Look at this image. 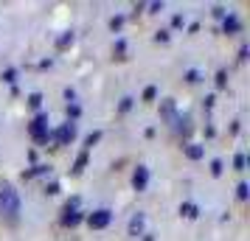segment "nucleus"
Segmentation results:
<instances>
[{
  "instance_id": "nucleus-5",
  "label": "nucleus",
  "mask_w": 250,
  "mask_h": 241,
  "mask_svg": "<svg viewBox=\"0 0 250 241\" xmlns=\"http://www.w3.org/2000/svg\"><path fill=\"white\" fill-rule=\"evenodd\" d=\"M110 219H113V213H110L107 207H102V210H96V213H90V216H87V224H90L93 230H102V227H107V224H110Z\"/></svg>"
},
{
  "instance_id": "nucleus-17",
  "label": "nucleus",
  "mask_w": 250,
  "mask_h": 241,
  "mask_svg": "<svg viewBox=\"0 0 250 241\" xmlns=\"http://www.w3.org/2000/svg\"><path fill=\"white\" fill-rule=\"evenodd\" d=\"M211 174H214V177H219V174H222V163H219V160L211 163Z\"/></svg>"
},
{
  "instance_id": "nucleus-23",
  "label": "nucleus",
  "mask_w": 250,
  "mask_h": 241,
  "mask_svg": "<svg viewBox=\"0 0 250 241\" xmlns=\"http://www.w3.org/2000/svg\"><path fill=\"white\" fill-rule=\"evenodd\" d=\"M45 194H51V196H54V194H59V183H51V185L45 188Z\"/></svg>"
},
{
  "instance_id": "nucleus-7",
  "label": "nucleus",
  "mask_w": 250,
  "mask_h": 241,
  "mask_svg": "<svg viewBox=\"0 0 250 241\" xmlns=\"http://www.w3.org/2000/svg\"><path fill=\"white\" fill-rule=\"evenodd\" d=\"M144 222H146V216H144V213H135V216L129 219V236H132V239H138V236H141Z\"/></svg>"
},
{
  "instance_id": "nucleus-11",
  "label": "nucleus",
  "mask_w": 250,
  "mask_h": 241,
  "mask_svg": "<svg viewBox=\"0 0 250 241\" xmlns=\"http://www.w3.org/2000/svg\"><path fill=\"white\" fill-rule=\"evenodd\" d=\"M186 157H188V160H200V157H203V146L188 143V146H186Z\"/></svg>"
},
{
  "instance_id": "nucleus-20",
  "label": "nucleus",
  "mask_w": 250,
  "mask_h": 241,
  "mask_svg": "<svg viewBox=\"0 0 250 241\" xmlns=\"http://www.w3.org/2000/svg\"><path fill=\"white\" fill-rule=\"evenodd\" d=\"M233 166L242 171V168H245V154H236V157H233Z\"/></svg>"
},
{
  "instance_id": "nucleus-18",
  "label": "nucleus",
  "mask_w": 250,
  "mask_h": 241,
  "mask_svg": "<svg viewBox=\"0 0 250 241\" xmlns=\"http://www.w3.org/2000/svg\"><path fill=\"white\" fill-rule=\"evenodd\" d=\"M236 196H239V199H248V185H245V183L236 188Z\"/></svg>"
},
{
  "instance_id": "nucleus-19",
  "label": "nucleus",
  "mask_w": 250,
  "mask_h": 241,
  "mask_svg": "<svg viewBox=\"0 0 250 241\" xmlns=\"http://www.w3.org/2000/svg\"><path fill=\"white\" fill-rule=\"evenodd\" d=\"M40 101H42V95H40V93H34V95H28V104H31V107H40Z\"/></svg>"
},
{
  "instance_id": "nucleus-9",
  "label": "nucleus",
  "mask_w": 250,
  "mask_h": 241,
  "mask_svg": "<svg viewBox=\"0 0 250 241\" xmlns=\"http://www.w3.org/2000/svg\"><path fill=\"white\" fill-rule=\"evenodd\" d=\"M160 115H163L166 121H171V124H177V112H174V101H163V107H160Z\"/></svg>"
},
{
  "instance_id": "nucleus-1",
  "label": "nucleus",
  "mask_w": 250,
  "mask_h": 241,
  "mask_svg": "<svg viewBox=\"0 0 250 241\" xmlns=\"http://www.w3.org/2000/svg\"><path fill=\"white\" fill-rule=\"evenodd\" d=\"M0 210H3V216H9L12 222L20 216V194L9 183L0 185Z\"/></svg>"
},
{
  "instance_id": "nucleus-24",
  "label": "nucleus",
  "mask_w": 250,
  "mask_h": 241,
  "mask_svg": "<svg viewBox=\"0 0 250 241\" xmlns=\"http://www.w3.org/2000/svg\"><path fill=\"white\" fill-rule=\"evenodd\" d=\"M82 112V110H79V107H76V104H68V115H73V118H76V115H79Z\"/></svg>"
},
{
  "instance_id": "nucleus-16",
  "label": "nucleus",
  "mask_w": 250,
  "mask_h": 241,
  "mask_svg": "<svg viewBox=\"0 0 250 241\" xmlns=\"http://www.w3.org/2000/svg\"><path fill=\"white\" fill-rule=\"evenodd\" d=\"M121 25H124V17H113V20H110V28H113V31H118Z\"/></svg>"
},
{
  "instance_id": "nucleus-25",
  "label": "nucleus",
  "mask_w": 250,
  "mask_h": 241,
  "mask_svg": "<svg viewBox=\"0 0 250 241\" xmlns=\"http://www.w3.org/2000/svg\"><path fill=\"white\" fill-rule=\"evenodd\" d=\"M155 39H158V42H166V39H169V34H166V31H158V34H155Z\"/></svg>"
},
{
  "instance_id": "nucleus-27",
  "label": "nucleus",
  "mask_w": 250,
  "mask_h": 241,
  "mask_svg": "<svg viewBox=\"0 0 250 241\" xmlns=\"http://www.w3.org/2000/svg\"><path fill=\"white\" fill-rule=\"evenodd\" d=\"M216 84H219V87L225 84V70H219V73H216Z\"/></svg>"
},
{
  "instance_id": "nucleus-15",
  "label": "nucleus",
  "mask_w": 250,
  "mask_h": 241,
  "mask_svg": "<svg viewBox=\"0 0 250 241\" xmlns=\"http://www.w3.org/2000/svg\"><path fill=\"white\" fill-rule=\"evenodd\" d=\"M180 213H183V216H188V219H197V216H200V210H197L194 205H183Z\"/></svg>"
},
{
  "instance_id": "nucleus-2",
  "label": "nucleus",
  "mask_w": 250,
  "mask_h": 241,
  "mask_svg": "<svg viewBox=\"0 0 250 241\" xmlns=\"http://www.w3.org/2000/svg\"><path fill=\"white\" fill-rule=\"evenodd\" d=\"M28 135H31L37 143H48V140H51V129H48V115L45 112H40L34 121L28 124Z\"/></svg>"
},
{
  "instance_id": "nucleus-22",
  "label": "nucleus",
  "mask_w": 250,
  "mask_h": 241,
  "mask_svg": "<svg viewBox=\"0 0 250 241\" xmlns=\"http://www.w3.org/2000/svg\"><path fill=\"white\" fill-rule=\"evenodd\" d=\"M155 95H158V90H155V87H146V90H144V98H146V101H152Z\"/></svg>"
},
{
  "instance_id": "nucleus-13",
  "label": "nucleus",
  "mask_w": 250,
  "mask_h": 241,
  "mask_svg": "<svg viewBox=\"0 0 250 241\" xmlns=\"http://www.w3.org/2000/svg\"><path fill=\"white\" fill-rule=\"evenodd\" d=\"M99 140H102V132H90V135H87V138H84V149L90 151L93 146H96V143H99Z\"/></svg>"
},
{
  "instance_id": "nucleus-21",
  "label": "nucleus",
  "mask_w": 250,
  "mask_h": 241,
  "mask_svg": "<svg viewBox=\"0 0 250 241\" xmlns=\"http://www.w3.org/2000/svg\"><path fill=\"white\" fill-rule=\"evenodd\" d=\"M186 81H200V73H197V70H188V73H186Z\"/></svg>"
},
{
  "instance_id": "nucleus-12",
  "label": "nucleus",
  "mask_w": 250,
  "mask_h": 241,
  "mask_svg": "<svg viewBox=\"0 0 250 241\" xmlns=\"http://www.w3.org/2000/svg\"><path fill=\"white\" fill-rule=\"evenodd\" d=\"M68 45H73V31H65V34L57 39V48H59V51H65Z\"/></svg>"
},
{
  "instance_id": "nucleus-6",
  "label": "nucleus",
  "mask_w": 250,
  "mask_h": 241,
  "mask_svg": "<svg viewBox=\"0 0 250 241\" xmlns=\"http://www.w3.org/2000/svg\"><path fill=\"white\" fill-rule=\"evenodd\" d=\"M146 185H149V168L146 166H138L135 174H132V188L135 191H146Z\"/></svg>"
},
{
  "instance_id": "nucleus-8",
  "label": "nucleus",
  "mask_w": 250,
  "mask_h": 241,
  "mask_svg": "<svg viewBox=\"0 0 250 241\" xmlns=\"http://www.w3.org/2000/svg\"><path fill=\"white\" fill-rule=\"evenodd\" d=\"M87 157H90V151H87V149H82V154L76 157L73 168H70V174H73V177H79V174L84 171V166H87Z\"/></svg>"
},
{
  "instance_id": "nucleus-14",
  "label": "nucleus",
  "mask_w": 250,
  "mask_h": 241,
  "mask_svg": "<svg viewBox=\"0 0 250 241\" xmlns=\"http://www.w3.org/2000/svg\"><path fill=\"white\" fill-rule=\"evenodd\" d=\"M48 171V166H34L31 171H25L23 174V180H31V177H40V174H45Z\"/></svg>"
},
{
  "instance_id": "nucleus-10",
  "label": "nucleus",
  "mask_w": 250,
  "mask_h": 241,
  "mask_svg": "<svg viewBox=\"0 0 250 241\" xmlns=\"http://www.w3.org/2000/svg\"><path fill=\"white\" fill-rule=\"evenodd\" d=\"M239 28H242V25H239V20L233 17V14H228V17H225V25H222V31H225V34H236Z\"/></svg>"
},
{
  "instance_id": "nucleus-4",
  "label": "nucleus",
  "mask_w": 250,
  "mask_h": 241,
  "mask_svg": "<svg viewBox=\"0 0 250 241\" xmlns=\"http://www.w3.org/2000/svg\"><path fill=\"white\" fill-rule=\"evenodd\" d=\"M73 138H76V124H73V121H68V124H62V127H59L57 132L51 135V140H57L59 146H68V143H70Z\"/></svg>"
},
{
  "instance_id": "nucleus-3",
  "label": "nucleus",
  "mask_w": 250,
  "mask_h": 241,
  "mask_svg": "<svg viewBox=\"0 0 250 241\" xmlns=\"http://www.w3.org/2000/svg\"><path fill=\"white\" fill-rule=\"evenodd\" d=\"M82 219L84 216L79 213V196H73L68 205H65V210H62V224H65V227H76Z\"/></svg>"
},
{
  "instance_id": "nucleus-26",
  "label": "nucleus",
  "mask_w": 250,
  "mask_h": 241,
  "mask_svg": "<svg viewBox=\"0 0 250 241\" xmlns=\"http://www.w3.org/2000/svg\"><path fill=\"white\" fill-rule=\"evenodd\" d=\"M129 107H132V98H124V101H121V112H126Z\"/></svg>"
}]
</instances>
